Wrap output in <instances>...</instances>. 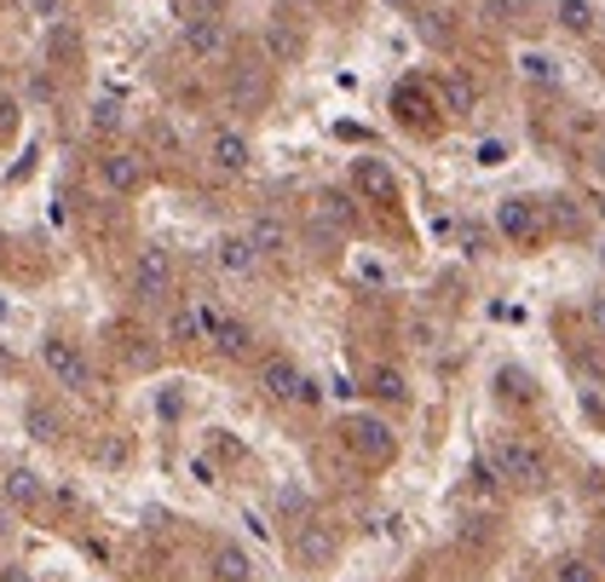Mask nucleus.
<instances>
[{"label": "nucleus", "mask_w": 605, "mask_h": 582, "mask_svg": "<svg viewBox=\"0 0 605 582\" xmlns=\"http://www.w3.org/2000/svg\"><path fill=\"white\" fill-rule=\"evenodd\" d=\"M23 427H30V439H41V444H58L64 439V421H58V410L53 403H30V410H23Z\"/></svg>", "instance_id": "20"}, {"label": "nucleus", "mask_w": 605, "mask_h": 582, "mask_svg": "<svg viewBox=\"0 0 605 582\" xmlns=\"http://www.w3.org/2000/svg\"><path fill=\"white\" fill-rule=\"evenodd\" d=\"M98 180H105L110 196H133V191H144V157L139 150H105L98 157Z\"/></svg>", "instance_id": "9"}, {"label": "nucleus", "mask_w": 605, "mask_h": 582, "mask_svg": "<svg viewBox=\"0 0 605 582\" xmlns=\"http://www.w3.org/2000/svg\"><path fill=\"white\" fill-rule=\"evenodd\" d=\"M369 392H375V398H387V403H403V398H410V387H403V375H398L392 364L369 375Z\"/></svg>", "instance_id": "23"}, {"label": "nucleus", "mask_w": 605, "mask_h": 582, "mask_svg": "<svg viewBox=\"0 0 605 582\" xmlns=\"http://www.w3.org/2000/svg\"><path fill=\"white\" fill-rule=\"evenodd\" d=\"M260 392L271 403H317V387L306 381V369L294 358H266L260 364Z\"/></svg>", "instance_id": "5"}, {"label": "nucleus", "mask_w": 605, "mask_h": 582, "mask_svg": "<svg viewBox=\"0 0 605 582\" xmlns=\"http://www.w3.org/2000/svg\"><path fill=\"white\" fill-rule=\"evenodd\" d=\"M266 93H271V87H266V75H260V69H237L231 98H237L242 110H260V105H266Z\"/></svg>", "instance_id": "22"}, {"label": "nucleus", "mask_w": 605, "mask_h": 582, "mask_svg": "<svg viewBox=\"0 0 605 582\" xmlns=\"http://www.w3.org/2000/svg\"><path fill=\"white\" fill-rule=\"evenodd\" d=\"M242 237L255 242V255H260V260H283V255H289V225L277 219V214H255Z\"/></svg>", "instance_id": "13"}, {"label": "nucleus", "mask_w": 605, "mask_h": 582, "mask_svg": "<svg viewBox=\"0 0 605 582\" xmlns=\"http://www.w3.org/2000/svg\"><path fill=\"white\" fill-rule=\"evenodd\" d=\"M352 191H358V196H375V202H387V196L398 191V180H392V168H387V162L358 157V162H352Z\"/></svg>", "instance_id": "16"}, {"label": "nucleus", "mask_w": 605, "mask_h": 582, "mask_svg": "<svg viewBox=\"0 0 605 582\" xmlns=\"http://www.w3.org/2000/svg\"><path fill=\"white\" fill-rule=\"evenodd\" d=\"M168 341L173 346H196V341H208V306L202 300H180L168 317Z\"/></svg>", "instance_id": "14"}, {"label": "nucleus", "mask_w": 605, "mask_h": 582, "mask_svg": "<svg viewBox=\"0 0 605 582\" xmlns=\"http://www.w3.org/2000/svg\"><path fill=\"white\" fill-rule=\"evenodd\" d=\"M496 231L508 237L514 248H537V242L548 237L542 202H531V196H501V202H496Z\"/></svg>", "instance_id": "2"}, {"label": "nucleus", "mask_w": 605, "mask_h": 582, "mask_svg": "<svg viewBox=\"0 0 605 582\" xmlns=\"http://www.w3.org/2000/svg\"><path fill=\"white\" fill-rule=\"evenodd\" d=\"M519 64H525V75H531V82H542V87H553V82H560V69H553L542 53H525Z\"/></svg>", "instance_id": "30"}, {"label": "nucleus", "mask_w": 605, "mask_h": 582, "mask_svg": "<svg viewBox=\"0 0 605 582\" xmlns=\"http://www.w3.org/2000/svg\"><path fill=\"white\" fill-rule=\"evenodd\" d=\"M387 7H410V0H387Z\"/></svg>", "instance_id": "37"}, {"label": "nucleus", "mask_w": 605, "mask_h": 582, "mask_svg": "<svg viewBox=\"0 0 605 582\" xmlns=\"http://www.w3.org/2000/svg\"><path fill=\"white\" fill-rule=\"evenodd\" d=\"M266 46H271V58H294L300 53V35H289L283 23H277V30H266Z\"/></svg>", "instance_id": "29"}, {"label": "nucleus", "mask_w": 605, "mask_h": 582, "mask_svg": "<svg viewBox=\"0 0 605 582\" xmlns=\"http://www.w3.org/2000/svg\"><path fill=\"white\" fill-rule=\"evenodd\" d=\"M594 323L605 328V300H594Z\"/></svg>", "instance_id": "35"}, {"label": "nucleus", "mask_w": 605, "mask_h": 582, "mask_svg": "<svg viewBox=\"0 0 605 582\" xmlns=\"http://www.w3.org/2000/svg\"><path fill=\"white\" fill-rule=\"evenodd\" d=\"M12 519H18V514L7 508V502H0V542H7V537H12Z\"/></svg>", "instance_id": "33"}, {"label": "nucleus", "mask_w": 605, "mask_h": 582, "mask_svg": "<svg viewBox=\"0 0 605 582\" xmlns=\"http://www.w3.org/2000/svg\"><path fill=\"white\" fill-rule=\"evenodd\" d=\"M439 98H444V110H450V116H473V105H478V87L467 82L462 69H450V75H439Z\"/></svg>", "instance_id": "19"}, {"label": "nucleus", "mask_w": 605, "mask_h": 582, "mask_svg": "<svg viewBox=\"0 0 605 582\" xmlns=\"http://www.w3.org/2000/svg\"><path fill=\"white\" fill-rule=\"evenodd\" d=\"M185 23H225V0H180Z\"/></svg>", "instance_id": "26"}, {"label": "nucleus", "mask_w": 605, "mask_h": 582, "mask_svg": "<svg viewBox=\"0 0 605 582\" xmlns=\"http://www.w3.org/2000/svg\"><path fill=\"white\" fill-rule=\"evenodd\" d=\"M553 582H599V565L583 560V553H565V560L553 565Z\"/></svg>", "instance_id": "25"}, {"label": "nucleus", "mask_w": 605, "mask_h": 582, "mask_svg": "<svg viewBox=\"0 0 605 582\" xmlns=\"http://www.w3.org/2000/svg\"><path fill=\"white\" fill-rule=\"evenodd\" d=\"M0 582H35V576L23 571V565H0Z\"/></svg>", "instance_id": "32"}, {"label": "nucleus", "mask_w": 605, "mask_h": 582, "mask_svg": "<svg viewBox=\"0 0 605 582\" xmlns=\"http://www.w3.org/2000/svg\"><path fill=\"white\" fill-rule=\"evenodd\" d=\"M133 294L144 300V306H162V300L173 294V255H168V248H139V260H133Z\"/></svg>", "instance_id": "6"}, {"label": "nucleus", "mask_w": 605, "mask_h": 582, "mask_svg": "<svg viewBox=\"0 0 605 582\" xmlns=\"http://www.w3.org/2000/svg\"><path fill=\"white\" fill-rule=\"evenodd\" d=\"M93 128L98 133H116L121 128V105H116V98H98V105H93Z\"/></svg>", "instance_id": "28"}, {"label": "nucleus", "mask_w": 605, "mask_h": 582, "mask_svg": "<svg viewBox=\"0 0 605 582\" xmlns=\"http://www.w3.org/2000/svg\"><path fill=\"white\" fill-rule=\"evenodd\" d=\"M208 162L237 180V173H248V162H255V144H248V133H237V128H219L208 139Z\"/></svg>", "instance_id": "11"}, {"label": "nucleus", "mask_w": 605, "mask_h": 582, "mask_svg": "<svg viewBox=\"0 0 605 582\" xmlns=\"http://www.w3.org/2000/svg\"><path fill=\"white\" fill-rule=\"evenodd\" d=\"M312 219H317V231H352L358 225V202H352V191H317Z\"/></svg>", "instance_id": "12"}, {"label": "nucleus", "mask_w": 605, "mask_h": 582, "mask_svg": "<svg viewBox=\"0 0 605 582\" xmlns=\"http://www.w3.org/2000/svg\"><path fill=\"white\" fill-rule=\"evenodd\" d=\"M346 444L369 467H387L392 455H398V433H392L381 416H346Z\"/></svg>", "instance_id": "4"}, {"label": "nucleus", "mask_w": 605, "mask_h": 582, "mask_svg": "<svg viewBox=\"0 0 605 582\" xmlns=\"http://www.w3.org/2000/svg\"><path fill=\"white\" fill-rule=\"evenodd\" d=\"M41 364H46V375H53L58 387H69V392H93V364H87V352L75 346V341L46 335V341H41Z\"/></svg>", "instance_id": "3"}, {"label": "nucleus", "mask_w": 605, "mask_h": 582, "mask_svg": "<svg viewBox=\"0 0 605 582\" xmlns=\"http://www.w3.org/2000/svg\"><path fill=\"white\" fill-rule=\"evenodd\" d=\"M594 168H599V180H605V150H594Z\"/></svg>", "instance_id": "36"}, {"label": "nucleus", "mask_w": 605, "mask_h": 582, "mask_svg": "<svg viewBox=\"0 0 605 582\" xmlns=\"http://www.w3.org/2000/svg\"><path fill=\"white\" fill-rule=\"evenodd\" d=\"M208 346L219 352V358H231V364H242L248 352H255V328H248L242 317H231V312H219V306H208Z\"/></svg>", "instance_id": "8"}, {"label": "nucleus", "mask_w": 605, "mask_h": 582, "mask_svg": "<svg viewBox=\"0 0 605 582\" xmlns=\"http://www.w3.org/2000/svg\"><path fill=\"white\" fill-rule=\"evenodd\" d=\"M490 473L508 491H542L548 485V455L525 439H496L490 444Z\"/></svg>", "instance_id": "1"}, {"label": "nucleus", "mask_w": 605, "mask_h": 582, "mask_svg": "<svg viewBox=\"0 0 605 582\" xmlns=\"http://www.w3.org/2000/svg\"><path fill=\"white\" fill-rule=\"evenodd\" d=\"M560 23L571 35H594V7L588 0H560Z\"/></svg>", "instance_id": "24"}, {"label": "nucleus", "mask_w": 605, "mask_h": 582, "mask_svg": "<svg viewBox=\"0 0 605 582\" xmlns=\"http://www.w3.org/2000/svg\"><path fill=\"white\" fill-rule=\"evenodd\" d=\"M542 219H548V225H560V231H576V225H583V214H576V202H571V196H553L548 208H542Z\"/></svg>", "instance_id": "27"}, {"label": "nucleus", "mask_w": 605, "mask_h": 582, "mask_svg": "<svg viewBox=\"0 0 605 582\" xmlns=\"http://www.w3.org/2000/svg\"><path fill=\"white\" fill-rule=\"evenodd\" d=\"M392 110H398L403 128H426V121H433V105H421V87H398Z\"/></svg>", "instance_id": "21"}, {"label": "nucleus", "mask_w": 605, "mask_h": 582, "mask_svg": "<svg viewBox=\"0 0 605 582\" xmlns=\"http://www.w3.org/2000/svg\"><path fill=\"white\" fill-rule=\"evenodd\" d=\"M208 571H214V582H255V560H248L237 542H219L214 560H208Z\"/></svg>", "instance_id": "18"}, {"label": "nucleus", "mask_w": 605, "mask_h": 582, "mask_svg": "<svg viewBox=\"0 0 605 582\" xmlns=\"http://www.w3.org/2000/svg\"><path fill=\"white\" fill-rule=\"evenodd\" d=\"M594 214H599V219H605V185H599V191H594Z\"/></svg>", "instance_id": "34"}, {"label": "nucleus", "mask_w": 605, "mask_h": 582, "mask_svg": "<svg viewBox=\"0 0 605 582\" xmlns=\"http://www.w3.org/2000/svg\"><path fill=\"white\" fill-rule=\"evenodd\" d=\"M214 266L225 271V277H248L260 266V255H255V242H248L242 231H225L219 242H214Z\"/></svg>", "instance_id": "15"}, {"label": "nucleus", "mask_w": 605, "mask_h": 582, "mask_svg": "<svg viewBox=\"0 0 605 582\" xmlns=\"http://www.w3.org/2000/svg\"><path fill=\"white\" fill-rule=\"evenodd\" d=\"M335 548H341V537H335V525L329 519H306L289 537V553H294V565H306V571H323L335 560Z\"/></svg>", "instance_id": "7"}, {"label": "nucleus", "mask_w": 605, "mask_h": 582, "mask_svg": "<svg viewBox=\"0 0 605 582\" xmlns=\"http://www.w3.org/2000/svg\"><path fill=\"white\" fill-rule=\"evenodd\" d=\"M478 162H485V168H501V162H508V144L485 139V144H478Z\"/></svg>", "instance_id": "31"}, {"label": "nucleus", "mask_w": 605, "mask_h": 582, "mask_svg": "<svg viewBox=\"0 0 605 582\" xmlns=\"http://www.w3.org/2000/svg\"><path fill=\"white\" fill-rule=\"evenodd\" d=\"M225 46H231L225 23H185V53H191V58L214 64V58H225Z\"/></svg>", "instance_id": "17"}, {"label": "nucleus", "mask_w": 605, "mask_h": 582, "mask_svg": "<svg viewBox=\"0 0 605 582\" xmlns=\"http://www.w3.org/2000/svg\"><path fill=\"white\" fill-rule=\"evenodd\" d=\"M0 502H7L12 514H35L46 502V478L35 467H7L0 473Z\"/></svg>", "instance_id": "10"}]
</instances>
